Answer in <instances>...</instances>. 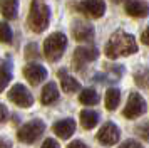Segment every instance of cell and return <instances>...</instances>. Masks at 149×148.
I'll return each instance as SVG.
<instances>
[{"instance_id":"obj_1","label":"cell","mask_w":149,"mask_h":148,"mask_svg":"<svg viewBox=\"0 0 149 148\" xmlns=\"http://www.w3.org/2000/svg\"><path fill=\"white\" fill-rule=\"evenodd\" d=\"M134 52H137L136 39L124 30L114 32L106 44V56L109 59H117L121 56H131Z\"/></svg>"},{"instance_id":"obj_2","label":"cell","mask_w":149,"mask_h":148,"mask_svg":"<svg viewBox=\"0 0 149 148\" xmlns=\"http://www.w3.org/2000/svg\"><path fill=\"white\" fill-rule=\"evenodd\" d=\"M50 20V8H49L42 0H34L29 13V25L34 32H44L49 27Z\"/></svg>"},{"instance_id":"obj_3","label":"cell","mask_w":149,"mask_h":148,"mask_svg":"<svg viewBox=\"0 0 149 148\" xmlns=\"http://www.w3.org/2000/svg\"><path fill=\"white\" fill-rule=\"evenodd\" d=\"M67 47V37L64 35L62 32H54L50 34L45 42H44V54L49 61H59L62 57V54Z\"/></svg>"},{"instance_id":"obj_4","label":"cell","mask_w":149,"mask_h":148,"mask_svg":"<svg viewBox=\"0 0 149 148\" xmlns=\"http://www.w3.org/2000/svg\"><path fill=\"white\" fill-rule=\"evenodd\" d=\"M44 130H45V125H44V121L40 120H32L25 123L24 126H20V130L17 131V138L19 141L22 143H34L42 133H44Z\"/></svg>"},{"instance_id":"obj_5","label":"cell","mask_w":149,"mask_h":148,"mask_svg":"<svg viewBox=\"0 0 149 148\" xmlns=\"http://www.w3.org/2000/svg\"><path fill=\"white\" fill-rule=\"evenodd\" d=\"M144 113H146V99L139 93H131L127 104L124 108V116L129 118V120H134V118H139Z\"/></svg>"},{"instance_id":"obj_6","label":"cell","mask_w":149,"mask_h":148,"mask_svg":"<svg viewBox=\"0 0 149 148\" xmlns=\"http://www.w3.org/2000/svg\"><path fill=\"white\" fill-rule=\"evenodd\" d=\"M8 99L20 108H30L34 104V98H32L30 91L25 86H22V84L12 86V89L8 91Z\"/></svg>"},{"instance_id":"obj_7","label":"cell","mask_w":149,"mask_h":148,"mask_svg":"<svg viewBox=\"0 0 149 148\" xmlns=\"http://www.w3.org/2000/svg\"><path fill=\"white\" fill-rule=\"evenodd\" d=\"M119 136H121V131H119V128L116 126L114 123H106L104 126L99 130V133H97V140L101 145L104 147H112L116 145L117 141H119Z\"/></svg>"},{"instance_id":"obj_8","label":"cell","mask_w":149,"mask_h":148,"mask_svg":"<svg viewBox=\"0 0 149 148\" xmlns=\"http://www.w3.org/2000/svg\"><path fill=\"white\" fill-rule=\"evenodd\" d=\"M79 10L92 19H99L106 12V4L104 0H82L79 4Z\"/></svg>"},{"instance_id":"obj_9","label":"cell","mask_w":149,"mask_h":148,"mask_svg":"<svg viewBox=\"0 0 149 148\" xmlns=\"http://www.w3.org/2000/svg\"><path fill=\"white\" fill-rule=\"evenodd\" d=\"M99 57V51L95 47H77L74 52V62H75V69H79L82 64L95 61Z\"/></svg>"},{"instance_id":"obj_10","label":"cell","mask_w":149,"mask_h":148,"mask_svg":"<svg viewBox=\"0 0 149 148\" xmlns=\"http://www.w3.org/2000/svg\"><path fill=\"white\" fill-rule=\"evenodd\" d=\"M24 76L27 78L30 84H39L47 78V71L40 64H27L24 67Z\"/></svg>"},{"instance_id":"obj_11","label":"cell","mask_w":149,"mask_h":148,"mask_svg":"<svg viewBox=\"0 0 149 148\" xmlns=\"http://www.w3.org/2000/svg\"><path fill=\"white\" fill-rule=\"evenodd\" d=\"M72 35L79 42H89L94 37V27L86 24V22H75L72 27Z\"/></svg>"},{"instance_id":"obj_12","label":"cell","mask_w":149,"mask_h":148,"mask_svg":"<svg viewBox=\"0 0 149 148\" xmlns=\"http://www.w3.org/2000/svg\"><path fill=\"white\" fill-rule=\"evenodd\" d=\"M75 131V121L72 118H67V120H61L57 121L54 125V133L59 136V138H64V140H67L70 138Z\"/></svg>"},{"instance_id":"obj_13","label":"cell","mask_w":149,"mask_h":148,"mask_svg":"<svg viewBox=\"0 0 149 148\" xmlns=\"http://www.w3.org/2000/svg\"><path fill=\"white\" fill-rule=\"evenodd\" d=\"M126 13L131 17H146L149 13V5L142 0H127L126 2Z\"/></svg>"},{"instance_id":"obj_14","label":"cell","mask_w":149,"mask_h":148,"mask_svg":"<svg viewBox=\"0 0 149 148\" xmlns=\"http://www.w3.org/2000/svg\"><path fill=\"white\" fill-rule=\"evenodd\" d=\"M59 99V89H57V84L55 82H47L44 89H42L40 94V101L44 104H52Z\"/></svg>"},{"instance_id":"obj_15","label":"cell","mask_w":149,"mask_h":148,"mask_svg":"<svg viewBox=\"0 0 149 148\" xmlns=\"http://www.w3.org/2000/svg\"><path fill=\"white\" fill-rule=\"evenodd\" d=\"M59 76H61V86L65 93H75V91H79L81 84H79L77 79H74L72 76H69L65 71H59Z\"/></svg>"},{"instance_id":"obj_16","label":"cell","mask_w":149,"mask_h":148,"mask_svg":"<svg viewBox=\"0 0 149 148\" xmlns=\"http://www.w3.org/2000/svg\"><path fill=\"white\" fill-rule=\"evenodd\" d=\"M0 10L5 19H15L19 10V0H0Z\"/></svg>"},{"instance_id":"obj_17","label":"cell","mask_w":149,"mask_h":148,"mask_svg":"<svg viewBox=\"0 0 149 148\" xmlns=\"http://www.w3.org/2000/svg\"><path fill=\"white\" fill-rule=\"evenodd\" d=\"M99 123V114L92 111V109H84L81 111V125L86 130H92Z\"/></svg>"},{"instance_id":"obj_18","label":"cell","mask_w":149,"mask_h":148,"mask_svg":"<svg viewBox=\"0 0 149 148\" xmlns=\"http://www.w3.org/2000/svg\"><path fill=\"white\" fill-rule=\"evenodd\" d=\"M79 101L86 106H92V104L99 103V94L95 93V89H92V87H86L79 94Z\"/></svg>"},{"instance_id":"obj_19","label":"cell","mask_w":149,"mask_h":148,"mask_svg":"<svg viewBox=\"0 0 149 148\" xmlns=\"http://www.w3.org/2000/svg\"><path fill=\"white\" fill-rule=\"evenodd\" d=\"M119 101H121V91L116 89V87H111L106 91V108L109 111H114L116 108L119 106Z\"/></svg>"},{"instance_id":"obj_20","label":"cell","mask_w":149,"mask_h":148,"mask_svg":"<svg viewBox=\"0 0 149 148\" xmlns=\"http://www.w3.org/2000/svg\"><path fill=\"white\" fill-rule=\"evenodd\" d=\"M12 79V69H10V64L8 62H3L0 66V91H3L7 84Z\"/></svg>"},{"instance_id":"obj_21","label":"cell","mask_w":149,"mask_h":148,"mask_svg":"<svg viewBox=\"0 0 149 148\" xmlns=\"http://www.w3.org/2000/svg\"><path fill=\"white\" fill-rule=\"evenodd\" d=\"M12 29L8 25L7 22H0V40L3 42V44H8V42H12Z\"/></svg>"},{"instance_id":"obj_22","label":"cell","mask_w":149,"mask_h":148,"mask_svg":"<svg viewBox=\"0 0 149 148\" xmlns=\"http://www.w3.org/2000/svg\"><path fill=\"white\" fill-rule=\"evenodd\" d=\"M136 82L141 87H149V71L142 69L139 73H136Z\"/></svg>"},{"instance_id":"obj_23","label":"cell","mask_w":149,"mask_h":148,"mask_svg":"<svg viewBox=\"0 0 149 148\" xmlns=\"http://www.w3.org/2000/svg\"><path fill=\"white\" fill-rule=\"evenodd\" d=\"M136 133L141 136L142 140L149 141V123H144V125H139L136 128Z\"/></svg>"},{"instance_id":"obj_24","label":"cell","mask_w":149,"mask_h":148,"mask_svg":"<svg viewBox=\"0 0 149 148\" xmlns=\"http://www.w3.org/2000/svg\"><path fill=\"white\" fill-rule=\"evenodd\" d=\"M119 148H142L141 143H137L136 140H126L124 143L119 145Z\"/></svg>"},{"instance_id":"obj_25","label":"cell","mask_w":149,"mask_h":148,"mask_svg":"<svg viewBox=\"0 0 149 148\" xmlns=\"http://www.w3.org/2000/svg\"><path fill=\"white\" fill-rule=\"evenodd\" d=\"M25 56H27V57H37V56H39V52H37V46H35V44L27 46V49H25Z\"/></svg>"},{"instance_id":"obj_26","label":"cell","mask_w":149,"mask_h":148,"mask_svg":"<svg viewBox=\"0 0 149 148\" xmlns=\"http://www.w3.org/2000/svg\"><path fill=\"white\" fill-rule=\"evenodd\" d=\"M42 148H59V143L52 138H47V140L42 143Z\"/></svg>"},{"instance_id":"obj_27","label":"cell","mask_w":149,"mask_h":148,"mask_svg":"<svg viewBox=\"0 0 149 148\" xmlns=\"http://www.w3.org/2000/svg\"><path fill=\"white\" fill-rule=\"evenodd\" d=\"M7 116H8V113H7V108L3 106V104H0V125H2L3 121L7 120Z\"/></svg>"},{"instance_id":"obj_28","label":"cell","mask_w":149,"mask_h":148,"mask_svg":"<svg viewBox=\"0 0 149 148\" xmlns=\"http://www.w3.org/2000/svg\"><path fill=\"white\" fill-rule=\"evenodd\" d=\"M67 148H89L86 143H82V141H79V140H75V141H72L70 145H69Z\"/></svg>"},{"instance_id":"obj_29","label":"cell","mask_w":149,"mask_h":148,"mask_svg":"<svg viewBox=\"0 0 149 148\" xmlns=\"http://www.w3.org/2000/svg\"><path fill=\"white\" fill-rule=\"evenodd\" d=\"M142 42H144L146 46H149V27L142 32Z\"/></svg>"},{"instance_id":"obj_30","label":"cell","mask_w":149,"mask_h":148,"mask_svg":"<svg viewBox=\"0 0 149 148\" xmlns=\"http://www.w3.org/2000/svg\"><path fill=\"white\" fill-rule=\"evenodd\" d=\"M0 148H10V143L5 141L3 138H0Z\"/></svg>"},{"instance_id":"obj_31","label":"cell","mask_w":149,"mask_h":148,"mask_svg":"<svg viewBox=\"0 0 149 148\" xmlns=\"http://www.w3.org/2000/svg\"><path fill=\"white\" fill-rule=\"evenodd\" d=\"M116 2H117V0H116Z\"/></svg>"}]
</instances>
